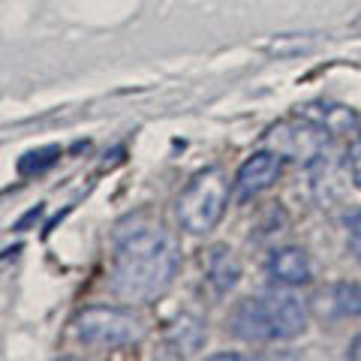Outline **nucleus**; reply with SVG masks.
I'll use <instances>...</instances> for the list:
<instances>
[{
    "mask_svg": "<svg viewBox=\"0 0 361 361\" xmlns=\"http://www.w3.org/2000/svg\"><path fill=\"white\" fill-rule=\"evenodd\" d=\"M180 262L178 241L160 223L135 217L115 232L111 292L123 301H151L172 283Z\"/></svg>",
    "mask_w": 361,
    "mask_h": 361,
    "instance_id": "f257e3e1",
    "label": "nucleus"
},
{
    "mask_svg": "<svg viewBox=\"0 0 361 361\" xmlns=\"http://www.w3.org/2000/svg\"><path fill=\"white\" fill-rule=\"evenodd\" d=\"M229 199V180L220 169L199 172L178 199V223L190 235H205L220 223Z\"/></svg>",
    "mask_w": 361,
    "mask_h": 361,
    "instance_id": "f03ea898",
    "label": "nucleus"
},
{
    "mask_svg": "<svg viewBox=\"0 0 361 361\" xmlns=\"http://www.w3.org/2000/svg\"><path fill=\"white\" fill-rule=\"evenodd\" d=\"M75 334L87 346L118 349L142 341V322L121 307H87L75 316Z\"/></svg>",
    "mask_w": 361,
    "mask_h": 361,
    "instance_id": "7ed1b4c3",
    "label": "nucleus"
},
{
    "mask_svg": "<svg viewBox=\"0 0 361 361\" xmlns=\"http://www.w3.org/2000/svg\"><path fill=\"white\" fill-rule=\"evenodd\" d=\"M280 166H283V163H280V154H274V151L253 154L250 160L238 169V178H235V193H232L235 202L244 205V202L256 199L262 190H268L277 180Z\"/></svg>",
    "mask_w": 361,
    "mask_h": 361,
    "instance_id": "20e7f679",
    "label": "nucleus"
},
{
    "mask_svg": "<svg viewBox=\"0 0 361 361\" xmlns=\"http://www.w3.org/2000/svg\"><path fill=\"white\" fill-rule=\"evenodd\" d=\"M268 139L277 145V154L283 151V154L295 157V160H304V163H310L313 157H319L322 145H325L322 127H316V123H310V121H304V123H280V127L271 130Z\"/></svg>",
    "mask_w": 361,
    "mask_h": 361,
    "instance_id": "39448f33",
    "label": "nucleus"
},
{
    "mask_svg": "<svg viewBox=\"0 0 361 361\" xmlns=\"http://www.w3.org/2000/svg\"><path fill=\"white\" fill-rule=\"evenodd\" d=\"M229 331L241 337L247 343H268L274 341V329H271V316L265 298H244L235 304L229 316Z\"/></svg>",
    "mask_w": 361,
    "mask_h": 361,
    "instance_id": "423d86ee",
    "label": "nucleus"
},
{
    "mask_svg": "<svg viewBox=\"0 0 361 361\" xmlns=\"http://www.w3.org/2000/svg\"><path fill=\"white\" fill-rule=\"evenodd\" d=\"M268 316H271V329H274V341H292L307 329V307L298 295L292 292H271L265 295Z\"/></svg>",
    "mask_w": 361,
    "mask_h": 361,
    "instance_id": "0eeeda50",
    "label": "nucleus"
},
{
    "mask_svg": "<svg viewBox=\"0 0 361 361\" xmlns=\"http://www.w3.org/2000/svg\"><path fill=\"white\" fill-rule=\"evenodd\" d=\"M316 316L325 322H334V319H353V316H361V286L358 283H334L329 289H322L316 295Z\"/></svg>",
    "mask_w": 361,
    "mask_h": 361,
    "instance_id": "6e6552de",
    "label": "nucleus"
},
{
    "mask_svg": "<svg viewBox=\"0 0 361 361\" xmlns=\"http://www.w3.org/2000/svg\"><path fill=\"white\" fill-rule=\"evenodd\" d=\"M268 277L280 286H301L310 280L307 253L298 247H280L268 256Z\"/></svg>",
    "mask_w": 361,
    "mask_h": 361,
    "instance_id": "1a4fd4ad",
    "label": "nucleus"
},
{
    "mask_svg": "<svg viewBox=\"0 0 361 361\" xmlns=\"http://www.w3.org/2000/svg\"><path fill=\"white\" fill-rule=\"evenodd\" d=\"M205 274H208V283L214 286V292H217V295H226V292L238 283L241 265L229 247L217 244V247H211L208 256H205Z\"/></svg>",
    "mask_w": 361,
    "mask_h": 361,
    "instance_id": "9d476101",
    "label": "nucleus"
},
{
    "mask_svg": "<svg viewBox=\"0 0 361 361\" xmlns=\"http://www.w3.org/2000/svg\"><path fill=\"white\" fill-rule=\"evenodd\" d=\"M298 115L304 121L322 127L325 133H353L358 127V115L353 109H343V106H331V103H310L298 109Z\"/></svg>",
    "mask_w": 361,
    "mask_h": 361,
    "instance_id": "9b49d317",
    "label": "nucleus"
},
{
    "mask_svg": "<svg viewBox=\"0 0 361 361\" xmlns=\"http://www.w3.org/2000/svg\"><path fill=\"white\" fill-rule=\"evenodd\" d=\"M202 343H205V325H202L196 316H178L172 322V329L166 331V346L172 355H196Z\"/></svg>",
    "mask_w": 361,
    "mask_h": 361,
    "instance_id": "f8f14e48",
    "label": "nucleus"
},
{
    "mask_svg": "<svg viewBox=\"0 0 361 361\" xmlns=\"http://www.w3.org/2000/svg\"><path fill=\"white\" fill-rule=\"evenodd\" d=\"M61 160V148L58 145H45V148H37V151H27L18 157V175L21 178H33V175H42Z\"/></svg>",
    "mask_w": 361,
    "mask_h": 361,
    "instance_id": "ddd939ff",
    "label": "nucleus"
},
{
    "mask_svg": "<svg viewBox=\"0 0 361 361\" xmlns=\"http://www.w3.org/2000/svg\"><path fill=\"white\" fill-rule=\"evenodd\" d=\"M319 42L316 37H277L268 42V51L277 54V58H286V54H301V51H310L313 45Z\"/></svg>",
    "mask_w": 361,
    "mask_h": 361,
    "instance_id": "4468645a",
    "label": "nucleus"
},
{
    "mask_svg": "<svg viewBox=\"0 0 361 361\" xmlns=\"http://www.w3.org/2000/svg\"><path fill=\"white\" fill-rule=\"evenodd\" d=\"M349 244H353V253L361 262V208L349 214Z\"/></svg>",
    "mask_w": 361,
    "mask_h": 361,
    "instance_id": "2eb2a0df",
    "label": "nucleus"
},
{
    "mask_svg": "<svg viewBox=\"0 0 361 361\" xmlns=\"http://www.w3.org/2000/svg\"><path fill=\"white\" fill-rule=\"evenodd\" d=\"M349 169H353V178L361 190V139H355L353 148H349Z\"/></svg>",
    "mask_w": 361,
    "mask_h": 361,
    "instance_id": "dca6fc26",
    "label": "nucleus"
},
{
    "mask_svg": "<svg viewBox=\"0 0 361 361\" xmlns=\"http://www.w3.org/2000/svg\"><path fill=\"white\" fill-rule=\"evenodd\" d=\"M39 217H42V205H33V208H30V211L25 214V217H21V220H18L16 226H13V229H16V232H27V229H30V226H33V223H37Z\"/></svg>",
    "mask_w": 361,
    "mask_h": 361,
    "instance_id": "f3484780",
    "label": "nucleus"
},
{
    "mask_svg": "<svg viewBox=\"0 0 361 361\" xmlns=\"http://www.w3.org/2000/svg\"><path fill=\"white\" fill-rule=\"evenodd\" d=\"M346 358H353V361H361V334L355 337L353 343H349V349H346Z\"/></svg>",
    "mask_w": 361,
    "mask_h": 361,
    "instance_id": "a211bd4d",
    "label": "nucleus"
},
{
    "mask_svg": "<svg viewBox=\"0 0 361 361\" xmlns=\"http://www.w3.org/2000/svg\"><path fill=\"white\" fill-rule=\"evenodd\" d=\"M353 30H355V33H361V13H358V18L353 21Z\"/></svg>",
    "mask_w": 361,
    "mask_h": 361,
    "instance_id": "6ab92c4d",
    "label": "nucleus"
}]
</instances>
